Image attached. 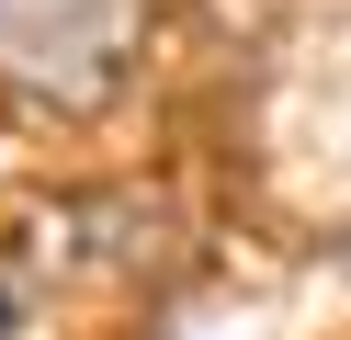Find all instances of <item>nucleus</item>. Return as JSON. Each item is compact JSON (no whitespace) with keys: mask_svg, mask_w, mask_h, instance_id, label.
Wrapping results in <instances>:
<instances>
[{"mask_svg":"<svg viewBox=\"0 0 351 340\" xmlns=\"http://www.w3.org/2000/svg\"><path fill=\"white\" fill-rule=\"evenodd\" d=\"M147 0H0V80L34 113H102L136 68Z\"/></svg>","mask_w":351,"mask_h":340,"instance_id":"nucleus-1","label":"nucleus"}]
</instances>
